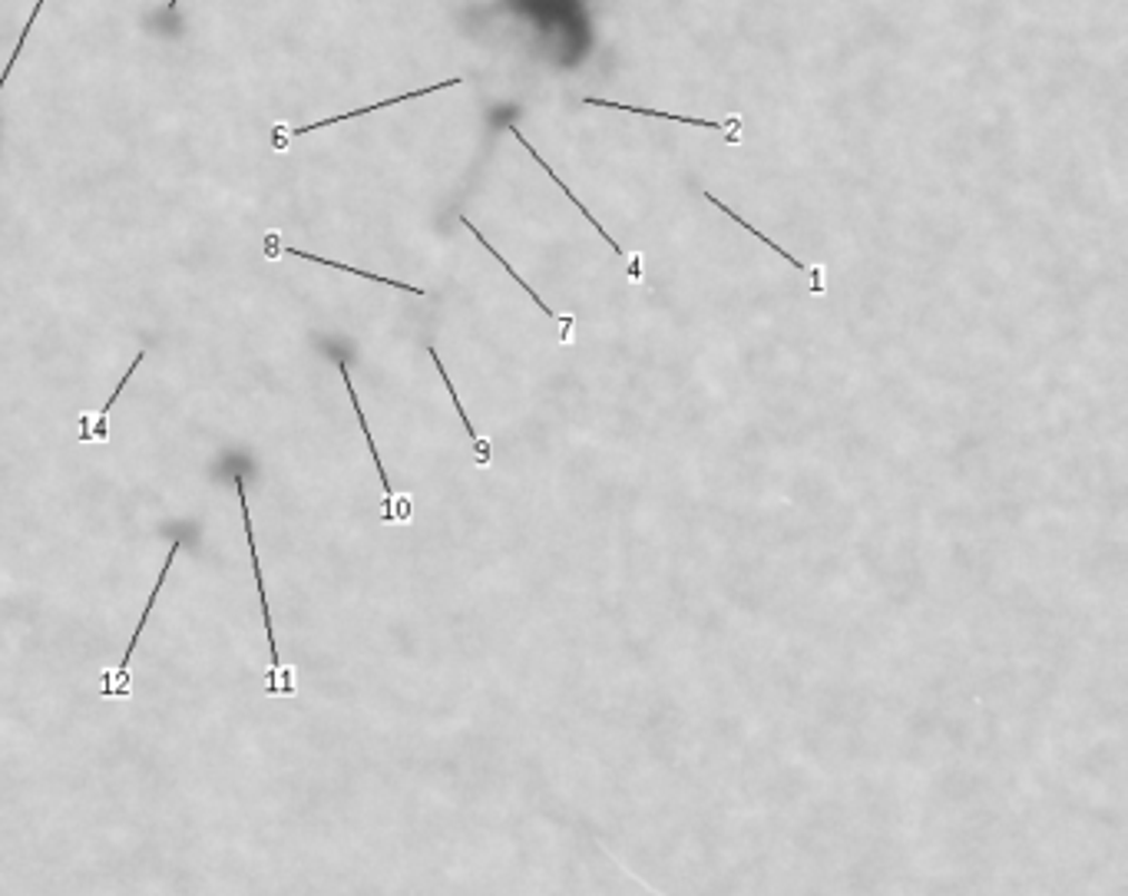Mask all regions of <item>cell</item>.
Segmentation results:
<instances>
[{
	"instance_id": "8fae6325",
	"label": "cell",
	"mask_w": 1128,
	"mask_h": 896,
	"mask_svg": "<svg viewBox=\"0 0 1128 896\" xmlns=\"http://www.w3.org/2000/svg\"><path fill=\"white\" fill-rule=\"evenodd\" d=\"M428 354L434 357V364H438V374H441V381H444V387H448V394H451V401H453V407H457V414H460V421H463V427H467V437H470V444H473V460L480 463V466H487L490 463V444L477 434V427L470 424V417H467V411H463V404H460V397H457V387H453V381H451V374L444 371V364H441V354H438V347H428Z\"/></svg>"
},
{
	"instance_id": "7a4b0ae2",
	"label": "cell",
	"mask_w": 1128,
	"mask_h": 896,
	"mask_svg": "<svg viewBox=\"0 0 1128 896\" xmlns=\"http://www.w3.org/2000/svg\"><path fill=\"white\" fill-rule=\"evenodd\" d=\"M179 550H183V543L176 540V543L169 547V557L163 560V572H159V579H156V585H153V592H149V599H146V609H143L139 622H136V632H133V639H129V646H126L122 662L116 666L114 672H104V685H100V695H104V698H129V666H133L136 642H139V636H143V629H146V622H149V616H153V605H156V599H159V592H163V585H166V575H169L173 562L179 557Z\"/></svg>"
},
{
	"instance_id": "277c9868",
	"label": "cell",
	"mask_w": 1128,
	"mask_h": 896,
	"mask_svg": "<svg viewBox=\"0 0 1128 896\" xmlns=\"http://www.w3.org/2000/svg\"><path fill=\"white\" fill-rule=\"evenodd\" d=\"M582 104H586V107H599V110H626V112H636V116H663V119L685 122V126L718 129V132H725V142H728V146H738V142H742V116H732V119H695V116H678V112H666V110H643V107H626V104H612V100H599V97H586Z\"/></svg>"
},
{
	"instance_id": "9a60e30c",
	"label": "cell",
	"mask_w": 1128,
	"mask_h": 896,
	"mask_svg": "<svg viewBox=\"0 0 1128 896\" xmlns=\"http://www.w3.org/2000/svg\"><path fill=\"white\" fill-rule=\"evenodd\" d=\"M176 7H179V0H169V7H166V10H169V13H173V10H176Z\"/></svg>"
},
{
	"instance_id": "4fadbf2b",
	"label": "cell",
	"mask_w": 1128,
	"mask_h": 896,
	"mask_svg": "<svg viewBox=\"0 0 1128 896\" xmlns=\"http://www.w3.org/2000/svg\"><path fill=\"white\" fill-rule=\"evenodd\" d=\"M629 282H632V285L643 282V252H632V255H629Z\"/></svg>"
},
{
	"instance_id": "7c38bea8",
	"label": "cell",
	"mask_w": 1128,
	"mask_h": 896,
	"mask_svg": "<svg viewBox=\"0 0 1128 896\" xmlns=\"http://www.w3.org/2000/svg\"><path fill=\"white\" fill-rule=\"evenodd\" d=\"M43 3L47 0H37L33 3V10H30V17H27V23H23V30H20V37H17V43H13V53H10V60L3 63V73H0V93H3V83H7V77H10V70L17 67V60H20V53H23V43H27V37H30V30H33V23H37V17H40V10H43Z\"/></svg>"
},
{
	"instance_id": "5bb4252c",
	"label": "cell",
	"mask_w": 1128,
	"mask_h": 896,
	"mask_svg": "<svg viewBox=\"0 0 1128 896\" xmlns=\"http://www.w3.org/2000/svg\"><path fill=\"white\" fill-rule=\"evenodd\" d=\"M278 248H282L278 232H268V235H265V255H268V258H278Z\"/></svg>"
},
{
	"instance_id": "52a82bcc",
	"label": "cell",
	"mask_w": 1128,
	"mask_h": 896,
	"mask_svg": "<svg viewBox=\"0 0 1128 896\" xmlns=\"http://www.w3.org/2000/svg\"><path fill=\"white\" fill-rule=\"evenodd\" d=\"M507 129H510V136H513V139H517V142H520V146H523V149H527V152H530V156L537 159V163H540V166H543V173H547V176H550V179H553V183H557V186L563 189L566 199H572V206L579 209V216H586V219H589V225H592V228L599 232V238H602V242H609V248H612L616 255H626V252L619 248V242H616V238H612V235H609V232H606V228L599 225V219H596V216H589V209H586V206H582V203H579V199L572 196V189L566 186V183H563V179H560V176H557V173H553V166H550V163H547V159H543V156H540V152L533 149V146H530V139H527V136L520 132V126H517L513 119H507Z\"/></svg>"
},
{
	"instance_id": "8992f818",
	"label": "cell",
	"mask_w": 1128,
	"mask_h": 896,
	"mask_svg": "<svg viewBox=\"0 0 1128 896\" xmlns=\"http://www.w3.org/2000/svg\"><path fill=\"white\" fill-rule=\"evenodd\" d=\"M702 196H705V199H708V203H712L715 209H722L725 216H732V223H738V225H742V228H748V232H752V235H755L758 242H765V245H768L772 252H778V255H782V258L788 262L791 268L804 272V275L811 278V295H824V265H804V262H797V258H794L791 252H785V248H782L778 242H772V238H768V235H762V232H758L755 225H748V223H745V219H742V216H735V213H732V209H728V206H725L722 199H715V196H712L708 189H702Z\"/></svg>"
},
{
	"instance_id": "30bf717a",
	"label": "cell",
	"mask_w": 1128,
	"mask_h": 896,
	"mask_svg": "<svg viewBox=\"0 0 1128 896\" xmlns=\"http://www.w3.org/2000/svg\"><path fill=\"white\" fill-rule=\"evenodd\" d=\"M339 371H341V381H344V387H347V401H351V407H354V414H357L361 434H364V441H367V450H371V456H374V466H377V476H381V486H384V506H388V503L394 500V490H391L388 470H384V463H381V453H377V447H374V434H371V427H367V417H364V411H361L357 391H354V384H351V374H347V361H339Z\"/></svg>"
},
{
	"instance_id": "ba28073f",
	"label": "cell",
	"mask_w": 1128,
	"mask_h": 896,
	"mask_svg": "<svg viewBox=\"0 0 1128 896\" xmlns=\"http://www.w3.org/2000/svg\"><path fill=\"white\" fill-rule=\"evenodd\" d=\"M143 357H146V351H139V354H136V357H133V364H129V371H126V374H122V381H119V384H116L114 397H110V401H107V404H104V407H100V414H97V417H94V414H84V417H80V441H84V444H104V441H107V437H110V427H107V417H110V407H114V404H116V397H119V394H122V387H126V384H129V377H133V374H136V371H139V364H143Z\"/></svg>"
},
{
	"instance_id": "3957f363",
	"label": "cell",
	"mask_w": 1128,
	"mask_h": 896,
	"mask_svg": "<svg viewBox=\"0 0 1128 896\" xmlns=\"http://www.w3.org/2000/svg\"><path fill=\"white\" fill-rule=\"evenodd\" d=\"M457 83H463V80H444V83H431V87H424V90H411V93H401V97H391V100H381V104H374V107H361V110H347V112H341V116H328V119H318V122H308V126H292V129H285V126H275L272 129V142H275V149H285L288 146V139L285 136H308V132H315V129H325V126H335V122H347V119H357V116H364V112H374V110H388V107H398V104H408V100H421V97H431V93H438V90H451V87H457Z\"/></svg>"
},
{
	"instance_id": "5b68a950",
	"label": "cell",
	"mask_w": 1128,
	"mask_h": 896,
	"mask_svg": "<svg viewBox=\"0 0 1128 896\" xmlns=\"http://www.w3.org/2000/svg\"><path fill=\"white\" fill-rule=\"evenodd\" d=\"M460 223L467 225V232H470V235H473V238H477V242H480V245H483V248H487V252H490V255H493V258L503 265V268H507V275H510V278H513V282H517V285H520V288H523V292H527V295H530V298H533V302L543 308V315H547L550 322H557V325H560V341H563V344H572V341H576V318H572V315H557V312H553V308H550V305H547V302H543V298H540V295H537V292H533V288L523 282V278H520V272H517V268H513V265H510V262H507V258L497 252V248H493V242H487V238L480 235V228H477V225L470 223L467 216H460Z\"/></svg>"
},
{
	"instance_id": "9c48e42d",
	"label": "cell",
	"mask_w": 1128,
	"mask_h": 896,
	"mask_svg": "<svg viewBox=\"0 0 1128 896\" xmlns=\"http://www.w3.org/2000/svg\"><path fill=\"white\" fill-rule=\"evenodd\" d=\"M278 255H292V258L315 262V265H322V268H339V272H347V275H361V278H367V282H377V285H388V288H398V292H408V295H428L424 288H414V285H408V282L384 278V275H374V272H364V268H351V265H341V262H328V258H322V255H312V252H302V248H295V245H282V248H278Z\"/></svg>"
},
{
	"instance_id": "6da1fadb",
	"label": "cell",
	"mask_w": 1128,
	"mask_h": 896,
	"mask_svg": "<svg viewBox=\"0 0 1128 896\" xmlns=\"http://www.w3.org/2000/svg\"><path fill=\"white\" fill-rule=\"evenodd\" d=\"M235 490H238V506H242V526H245V543H248V560H252V572H255V589L262 599V619H265V632H268V652H272V669L265 675V691L282 698V695H295V672H288L282 666L278 656V642H275V629H272V612H268V589H265V575H262V560H258V547H255V530H252V516H248V503H245V480L235 476Z\"/></svg>"
}]
</instances>
